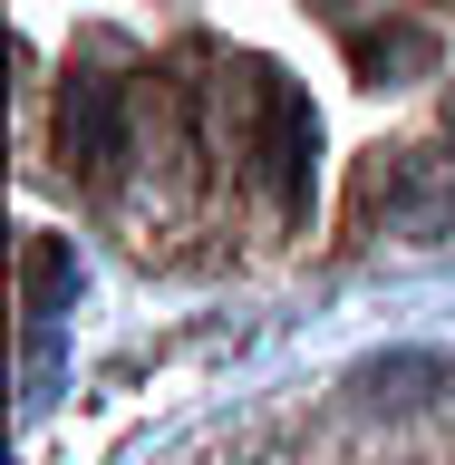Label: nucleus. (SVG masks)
Returning <instances> with one entry per match:
<instances>
[{
  "instance_id": "1",
  "label": "nucleus",
  "mask_w": 455,
  "mask_h": 465,
  "mask_svg": "<svg viewBox=\"0 0 455 465\" xmlns=\"http://www.w3.org/2000/svg\"><path fill=\"white\" fill-rule=\"evenodd\" d=\"M369 203L388 213V232L436 242V232L455 223V145H407V155H388V165L369 174Z\"/></svg>"
},
{
  "instance_id": "2",
  "label": "nucleus",
  "mask_w": 455,
  "mask_h": 465,
  "mask_svg": "<svg viewBox=\"0 0 455 465\" xmlns=\"http://www.w3.org/2000/svg\"><path fill=\"white\" fill-rule=\"evenodd\" d=\"M58 136H68V165L107 174L116 155H126V107H116L107 78H68V97H58Z\"/></svg>"
},
{
  "instance_id": "3",
  "label": "nucleus",
  "mask_w": 455,
  "mask_h": 465,
  "mask_svg": "<svg viewBox=\"0 0 455 465\" xmlns=\"http://www.w3.org/2000/svg\"><path fill=\"white\" fill-rule=\"evenodd\" d=\"M20 282H29V311L49 320L68 291H78V262H68V242H49V232H29L20 242Z\"/></svg>"
},
{
  "instance_id": "4",
  "label": "nucleus",
  "mask_w": 455,
  "mask_h": 465,
  "mask_svg": "<svg viewBox=\"0 0 455 465\" xmlns=\"http://www.w3.org/2000/svg\"><path fill=\"white\" fill-rule=\"evenodd\" d=\"M427 378H446V359H378L369 398H427Z\"/></svg>"
}]
</instances>
